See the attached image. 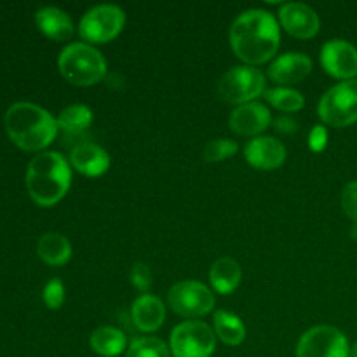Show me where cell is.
<instances>
[{"label":"cell","instance_id":"6da1fadb","mask_svg":"<svg viewBox=\"0 0 357 357\" xmlns=\"http://www.w3.org/2000/svg\"><path fill=\"white\" fill-rule=\"evenodd\" d=\"M281 42L278 20L268 10L251 9L241 14L230 28V47L248 66L272 59Z\"/></svg>","mask_w":357,"mask_h":357},{"label":"cell","instance_id":"7a4b0ae2","mask_svg":"<svg viewBox=\"0 0 357 357\" xmlns=\"http://www.w3.org/2000/svg\"><path fill=\"white\" fill-rule=\"evenodd\" d=\"M3 124L14 145L30 152L51 145L59 131L58 121L45 108L28 101H20L9 107Z\"/></svg>","mask_w":357,"mask_h":357},{"label":"cell","instance_id":"3957f363","mask_svg":"<svg viewBox=\"0 0 357 357\" xmlns=\"http://www.w3.org/2000/svg\"><path fill=\"white\" fill-rule=\"evenodd\" d=\"M72 169L58 152H42L30 160L26 169V188L38 206H54L70 190Z\"/></svg>","mask_w":357,"mask_h":357},{"label":"cell","instance_id":"277c9868","mask_svg":"<svg viewBox=\"0 0 357 357\" xmlns=\"http://www.w3.org/2000/svg\"><path fill=\"white\" fill-rule=\"evenodd\" d=\"M58 66L65 80L79 87L94 86L107 75L103 54L86 42L66 45L59 54Z\"/></svg>","mask_w":357,"mask_h":357},{"label":"cell","instance_id":"5b68a950","mask_svg":"<svg viewBox=\"0 0 357 357\" xmlns=\"http://www.w3.org/2000/svg\"><path fill=\"white\" fill-rule=\"evenodd\" d=\"M317 115L331 128H347L357 122V80L331 87L317 105Z\"/></svg>","mask_w":357,"mask_h":357},{"label":"cell","instance_id":"8992f818","mask_svg":"<svg viewBox=\"0 0 357 357\" xmlns=\"http://www.w3.org/2000/svg\"><path fill=\"white\" fill-rule=\"evenodd\" d=\"M220 100L229 105H246L264 94L265 75L255 66H234L220 79Z\"/></svg>","mask_w":357,"mask_h":357},{"label":"cell","instance_id":"52a82bcc","mask_svg":"<svg viewBox=\"0 0 357 357\" xmlns=\"http://www.w3.org/2000/svg\"><path fill=\"white\" fill-rule=\"evenodd\" d=\"M126 24V14L121 7L96 6L87 10L79 23V35L89 44H107L114 40Z\"/></svg>","mask_w":357,"mask_h":357},{"label":"cell","instance_id":"ba28073f","mask_svg":"<svg viewBox=\"0 0 357 357\" xmlns=\"http://www.w3.org/2000/svg\"><path fill=\"white\" fill-rule=\"evenodd\" d=\"M173 357H211L216 349V335L202 321H185L171 333Z\"/></svg>","mask_w":357,"mask_h":357},{"label":"cell","instance_id":"9c48e42d","mask_svg":"<svg viewBox=\"0 0 357 357\" xmlns=\"http://www.w3.org/2000/svg\"><path fill=\"white\" fill-rule=\"evenodd\" d=\"M167 303L174 314L195 321L204 317L215 307V295L199 281H181L167 293Z\"/></svg>","mask_w":357,"mask_h":357},{"label":"cell","instance_id":"30bf717a","mask_svg":"<svg viewBox=\"0 0 357 357\" xmlns=\"http://www.w3.org/2000/svg\"><path fill=\"white\" fill-rule=\"evenodd\" d=\"M296 357H351V347L338 328L314 326L300 338Z\"/></svg>","mask_w":357,"mask_h":357},{"label":"cell","instance_id":"8fae6325","mask_svg":"<svg viewBox=\"0 0 357 357\" xmlns=\"http://www.w3.org/2000/svg\"><path fill=\"white\" fill-rule=\"evenodd\" d=\"M321 65L328 75L345 80H354L357 75V49L344 38L326 42L321 49Z\"/></svg>","mask_w":357,"mask_h":357},{"label":"cell","instance_id":"7c38bea8","mask_svg":"<svg viewBox=\"0 0 357 357\" xmlns=\"http://www.w3.org/2000/svg\"><path fill=\"white\" fill-rule=\"evenodd\" d=\"M281 26L295 38H312L319 33L321 21L312 7L300 2L284 3L279 10Z\"/></svg>","mask_w":357,"mask_h":357},{"label":"cell","instance_id":"4fadbf2b","mask_svg":"<svg viewBox=\"0 0 357 357\" xmlns=\"http://www.w3.org/2000/svg\"><path fill=\"white\" fill-rule=\"evenodd\" d=\"M244 159L260 171H274L286 160V149L272 136H257L244 146Z\"/></svg>","mask_w":357,"mask_h":357},{"label":"cell","instance_id":"5bb4252c","mask_svg":"<svg viewBox=\"0 0 357 357\" xmlns=\"http://www.w3.org/2000/svg\"><path fill=\"white\" fill-rule=\"evenodd\" d=\"M271 112L265 105L251 101V103L241 105L232 112L229 119V126L232 132L239 136H258L271 126Z\"/></svg>","mask_w":357,"mask_h":357},{"label":"cell","instance_id":"9a60e30c","mask_svg":"<svg viewBox=\"0 0 357 357\" xmlns=\"http://www.w3.org/2000/svg\"><path fill=\"white\" fill-rule=\"evenodd\" d=\"M312 72V59L302 52H286L279 56L268 68V77L275 84L291 86L305 80Z\"/></svg>","mask_w":357,"mask_h":357},{"label":"cell","instance_id":"2e32d148","mask_svg":"<svg viewBox=\"0 0 357 357\" xmlns=\"http://www.w3.org/2000/svg\"><path fill=\"white\" fill-rule=\"evenodd\" d=\"M70 164L84 176L96 178L107 173L110 167V157H108L107 150L101 149L96 143L82 142L72 149Z\"/></svg>","mask_w":357,"mask_h":357},{"label":"cell","instance_id":"e0dca14e","mask_svg":"<svg viewBox=\"0 0 357 357\" xmlns=\"http://www.w3.org/2000/svg\"><path fill=\"white\" fill-rule=\"evenodd\" d=\"M131 317L135 326L143 333H153L159 330L166 319V307L157 296L142 295L132 302Z\"/></svg>","mask_w":357,"mask_h":357},{"label":"cell","instance_id":"ac0fdd59","mask_svg":"<svg viewBox=\"0 0 357 357\" xmlns=\"http://www.w3.org/2000/svg\"><path fill=\"white\" fill-rule=\"evenodd\" d=\"M35 23L45 37L65 42L73 35V23L65 10L58 7H44L35 14Z\"/></svg>","mask_w":357,"mask_h":357},{"label":"cell","instance_id":"d6986e66","mask_svg":"<svg viewBox=\"0 0 357 357\" xmlns=\"http://www.w3.org/2000/svg\"><path fill=\"white\" fill-rule=\"evenodd\" d=\"M241 279H243V272H241L239 264L232 258H220L209 268V282L220 295H230L236 291L237 286L241 284Z\"/></svg>","mask_w":357,"mask_h":357},{"label":"cell","instance_id":"ffe728a7","mask_svg":"<svg viewBox=\"0 0 357 357\" xmlns=\"http://www.w3.org/2000/svg\"><path fill=\"white\" fill-rule=\"evenodd\" d=\"M37 253L42 261L52 267H61L72 258V244L58 232H47L38 239Z\"/></svg>","mask_w":357,"mask_h":357},{"label":"cell","instance_id":"44dd1931","mask_svg":"<svg viewBox=\"0 0 357 357\" xmlns=\"http://www.w3.org/2000/svg\"><path fill=\"white\" fill-rule=\"evenodd\" d=\"M89 345L98 356L117 357L124 352L128 340H126V335L119 328L101 326L93 331L89 338Z\"/></svg>","mask_w":357,"mask_h":357},{"label":"cell","instance_id":"7402d4cb","mask_svg":"<svg viewBox=\"0 0 357 357\" xmlns=\"http://www.w3.org/2000/svg\"><path fill=\"white\" fill-rule=\"evenodd\" d=\"M215 335L223 344L236 347V345L243 344L246 338V326L241 317L234 316L227 310H218L215 314Z\"/></svg>","mask_w":357,"mask_h":357},{"label":"cell","instance_id":"603a6c76","mask_svg":"<svg viewBox=\"0 0 357 357\" xmlns=\"http://www.w3.org/2000/svg\"><path fill=\"white\" fill-rule=\"evenodd\" d=\"M58 128L68 135H79L93 124V112L86 105H70L58 115Z\"/></svg>","mask_w":357,"mask_h":357},{"label":"cell","instance_id":"cb8c5ba5","mask_svg":"<svg viewBox=\"0 0 357 357\" xmlns=\"http://www.w3.org/2000/svg\"><path fill=\"white\" fill-rule=\"evenodd\" d=\"M265 100L274 108L281 112H298L302 110L305 100L298 91L291 87H274V89L265 91Z\"/></svg>","mask_w":357,"mask_h":357},{"label":"cell","instance_id":"d4e9b609","mask_svg":"<svg viewBox=\"0 0 357 357\" xmlns=\"http://www.w3.org/2000/svg\"><path fill=\"white\" fill-rule=\"evenodd\" d=\"M126 357H169V347L155 337L138 338L129 345Z\"/></svg>","mask_w":357,"mask_h":357},{"label":"cell","instance_id":"484cf974","mask_svg":"<svg viewBox=\"0 0 357 357\" xmlns=\"http://www.w3.org/2000/svg\"><path fill=\"white\" fill-rule=\"evenodd\" d=\"M237 152V143L232 139H213L204 146L202 157L208 162H222V160L230 159Z\"/></svg>","mask_w":357,"mask_h":357},{"label":"cell","instance_id":"4316f807","mask_svg":"<svg viewBox=\"0 0 357 357\" xmlns=\"http://www.w3.org/2000/svg\"><path fill=\"white\" fill-rule=\"evenodd\" d=\"M42 300L47 305V309L56 310L63 305L65 302V286L59 281L58 278L51 279L47 284L44 286V291H42Z\"/></svg>","mask_w":357,"mask_h":357},{"label":"cell","instance_id":"83f0119b","mask_svg":"<svg viewBox=\"0 0 357 357\" xmlns=\"http://www.w3.org/2000/svg\"><path fill=\"white\" fill-rule=\"evenodd\" d=\"M131 282L138 291L146 295L150 286H152V272H150L149 265L143 264V261H136L131 268Z\"/></svg>","mask_w":357,"mask_h":357},{"label":"cell","instance_id":"f1b7e54d","mask_svg":"<svg viewBox=\"0 0 357 357\" xmlns=\"http://www.w3.org/2000/svg\"><path fill=\"white\" fill-rule=\"evenodd\" d=\"M342 209L354 225H357V180L345 185L342 192Z\"/></svg>","mask_w":357,"mask_h":357},{"label":"cell","instance_id":"f546056e","mask_svg":"<svg viewBox=\"0 0 357 357\" xmlns=\"http://www.w3.org/2000/svg\"><path fill=\"white\" fill-rule=\"evenodd\" d=\"M326 139H328V132L323 126H317L314 128V131L310 132V149L316 150V152H321L326 145Z\"/></svg>","mask_w":357,"mask_h":357},{"label":"cell","instance_id":"4dcf8cb0","mask_svg":"<svg viewBox=\"0 0 357 357\" xmlns=\"http://www.w3.org/2000/svg\"><path fill=\"white\" fill-rule=\"evenodd\" d=\"M275 129L282 132H295L298 126H296L295 121H289V119H278L275 121Z\"/></svg>","mask_w":357,"mask_h":357},{"label":"cell","instance_id":"1f68e13d","mask_svg":"<svg viewBox=\"0 0 357 357\" xmlns=\"http://www.w3.org/2000/svg\"><path fill=\"white\" fill-rule=\"evenodd\" d=\"M351 357H357V342L354 344V347H351Z\"/></svg>","mask_w":357,"mask_h":357}]
</instances>
